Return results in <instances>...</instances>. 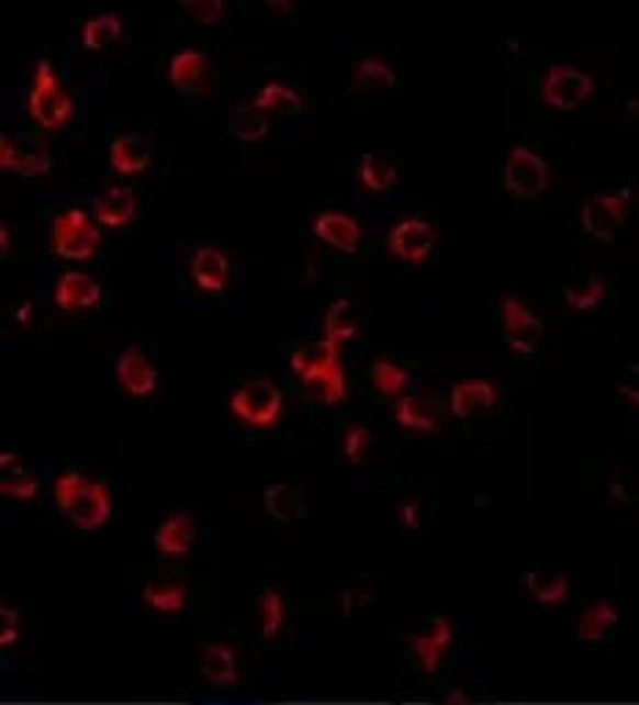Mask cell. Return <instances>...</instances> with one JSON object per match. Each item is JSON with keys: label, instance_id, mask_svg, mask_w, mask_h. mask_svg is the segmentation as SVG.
<instances>
[{"label": "cell", "instance_id": "cell-1", "mask_svg": "<svg viewBox=\"0 0 639 705\" xmlns=\"http://www.w3.org/2000/svg\"><path fill=\"white\" fill-rule=\"evenodd\" d=\"M53 502L64 518L83 533H97L113 515L111 491L105 482L75 469L61 471L53 480Z\"/></svg>", "mask_w": 639, "mask_h": 705}, {"label": "cell", "instance_id": "cell-2", "mask_svg": "<svg viewBox=\"0 0 639 705\" xmlns=\"http://www.w3.org/2000/svg\"><path fill=\"white\" fill-rule=\"evenodd\" d=\"M290 370L298 381L326 405L348 400V376L343 365V347L317 342V345L298 347L290 356Z\"/></svg>", "mask_w": 639, "mask_h": 705}, {"label": "cell", "instance_id": "cell-3", "mask_svg": "<svg viewBox=\"0 0 639 705\" xmlns=\"http://www.w3.org/2000/svg\"><path fill=\"white\" fill-rule=\"evenodd\" d=\"M51 251L67 262H86L100 251V224L94 215L80 208H69L58 213L51 224Z\"/></svg>", "mask_w": 639, "mask_h": 705}, {"label": "cell", "instance_id": "cell-4", "mask_svg": "<svg viewBox=\"0 0 639 705\" xmlns=\"http://www.w3.org/2000/svg\"><path fill=\"white\" fill-rule=\"evenodd\" d=\"M229 414L240 425L268 430L284 414V394L270 378H254L229 394Z\"/></svg>", "mask_w": 639, "mask_h": 705}, {"label": "cell", "instance_id": "cell-5", "mask_svg": "<svg viewBox=\"0 0 639 705\" xmlns=\"http://www.w3.org/2000/svg\"><path fill=\"white\" fill-rule=\"evenodd\" d=\"M72 97L64 91L61 80H58L56 69L47 58L36 61L34 83L29 91V113L42 130H61L72 119Z\"/></svg>", "mask_w": 639, "mask_h": 705}, {"label": "cell", "instance_id": "cell-6", "mask_svg": "<svg viewBox=\"0 0 639 705\" xmlns=\"http://www.w3.org/2000/svg\"><path fill=\"white\" fill-rule=\"evenodd\" d=\"M634 188L598 193L582 208V230L598 243H615L626 224V213L631 210Z\"/></svg>", "mask_w": 639, "mask_h": 705}, {"label": "cell", "instance_id": "cell-7", "mask_svg": "<svg viewBox=\"0 0 639 705\" xmlns=\"http://www.w3.org/2000/svg\"><path fill=\"white\" fill-rule=\"evenodd\" d=\"M502 186L518 199H535L549 188V166L529 146H513L502 166Z\"/></svg>", "mask_w": 639, "mask_h": 705}, {"label": "cell", "instance_id": "cell-8", "mask_svg": "<svg viewBox=\"0 0 639 705\" xmlns=\"http://www.w3.org/2000/svg\"><path fill=\"white\" fill-rule=\"evenodd\" d=\"M540 94L554 111H576L593 94V80L582 69L551 67L540 80Z\"/></svg>", "mask_w": 639, "mask_h": 705}, {"label": "cell", "instance_id": "cell-9", "mask_svg": "<svg viewBox=\"0 0 639 705\" xmlns=\"http://www.w3.org/2000/svg\"><path fill=\"white\" fill-rule=\"evenodd\" d=\"M500 320L505 328L507 345L522 356L535 352L538 342L543 339V320L532 312L524 301L516 295H505L500 301Z\"/></svg>", "mask_w": 639, "mask_h": 705}, {"label": "cell", "instance_id": "cell-10", "mask_svg": "<svg viewBox=\"0 0 639 705\" xmlns=\"http://www.w3.org/2000/svg\"><path fill=\"white\" fill-rule=\"evenodd\" d=\"M389 251L403 262H425L438 243V232L425 219H403L389 230Z\"/></svg>", "mask_w": 639, "mask_h": 705}, {"label": "cell", "instance_id": "cell-11", "mask_svg": "<svg viewBox=\"0 0 639 705\" xmlns=\"http://www.w3.org/2000/svg\"><path fill=\"white\" fill-rule=\"evenodd\" d=\"M197 518L186 510H175L171 515H166L155 529V544L157 557L164 560H182L193 551V544H197Z\"/></svg>", "mask_w": 639, "mask_h": 705}, {"label": "cell", "instance_id": "cell-12", "mask_svg": "<svg viewBox=\"0 0 639 705\" xmlns=\"http://www.w3.org/2000/svg\"><path fill=\"white\" fill-rule=\"evenodd\" d=\"M53 303L67 314L89 312L102 303V284L86 270H67L53 287Z\"/></svg>", "mask_w": 639, "mask_h": 705}, {"label": "cell", "instance_id": "cell-13", "mask_svg": "<svg viewBox=\"0 0 639 705\" xmlns=\"http://www.w3.org/2000/svg\"><path fill=\"white\" fill-rule=\"evenodd\" d=\"M312 232L320 243L339 254H356L361 248V224L343 210H323L314 215Z\"/></svg>", "mask_w": 639, "mask_h": 705}, {"label": "cell", "instance_id": "cell-14", "mask_svg": "<svg viewBox=\"0 0 639 705\" xmlns=\"http://www.w3.org/2000/svg\"><path fill=\"white\" fill-rule=\"evenodd\" d=\"M141 601H144L149 609L160 612V615H177V612L186 609L188 604L186 579L177 577L175 571L149 573L144 588H141Z\"/></svg>", "mask_w": 639, "mask_h": 705}, {"label": "cell", "instance_id": "cell-15", "mask_svg": "<svg viewBox=\"0 0 639 705\" xmlns=\"http://www.w3.org/2000/svg\"><path fill=\"white\" fill-rule=\"evenodd\" d=\"M411 648H414L416 661H419V667L427 672V675L438 672L444 656H447V650L452 648V626H449L447 617L433 615L430 620L414 634Z\"/></svg>", "mask_w": 639, "mask_h": 705}, {"label": "cell", "instance_id": "cell-16", "mask_svg": "<svg viewBox=\"0 0 639 705\" xmlns=\"http://www.w3.org/2000/svg\"><path fill=\"white\" fill-rule=\"evenodd\" d=\"M116 381L130 398H149L157 389L160 372L152 365L149 356L138 347H127L116 359Z\"/></svg>", "mask_w": 639, "mask_h": 705}, {"label": "cell", "instance_id": "cell-17", "mask_svg": "<svg viewBox=\"0 0 639 705\" xmlns=\"http://www.w3.org/2000/svg\"><path fill=\"white\" fill-rule=\"evenodd\" d=\"M111 168L122 177H135V174L149 171L152 160H155V149H152V141L146 135L138 133H127V135H116L111 141Z\"/></svg>", "mask_w": 639, "mask_h": 705}, {"label": "cell", "instance_id": "cell-18", "mask_svg": "<svg viewBox=\"0 0 639 705\" xmlns=\"http://www.w3.org/2000/svg\"><path fill=\"white\" fill-rule=\"evenodd\" d=\"M496 403H500V392L485 378H466V381H458L449 389V411L458 419H469L480 411L494 409Z\"/></svg>", "mask_w": 639, "mask_h": 705}, {"label": "cell", "instance_id": "cell-19", "mask_svg": "<svg viewBox=\"0 0 639 705\" xmlns=\"http://www.w3.org/2000/svg\"><path fill=\"white\" fill-rule=\"evenodd\" d=\"M229 257L218 246H199L191 257L193 284L208 295H221L229 281Z\"/></svg>", "mask_w": 639, "mask_h": 705}, {"label": "cell", "instance_id": "cell-20", "mask_svg": "<svg viewBox=\"0 0 639 705\" xmlns=\"http://www.w3.org/2000/svg\"><path fill=\"white\" fill-rule=\"evenodd\" d=\"M199 672H202V678L210 686H235V683L240 681V659H237V650L232 648L229 642H224V639L208 645L202 653Z\"/></svg>", "mask_w": 639, "mask_h": 705}, {"label": "cell", "instance_id": "cell-21", "mask_svg": "<svg viewBox=\"0 0 639 705\" xmlns=\"http://www.w3.org/2000/svg\"><path fill=\"white\" fill-rule=\"evenodd\" d=\"M94 221L105 230H122L135 219V193L127 186H111L94 199Z\"/></svg>", "mask_w": 639, "mask_h": 705}, {"label": "cell", "instance_id": "cell-22", "mask_svg": "<svg viewBox=\"0 0 639 705\" xmlns=\"http://www.w3.org/2000/svg\"><path fill=\"white\" fill-rule=\"evenodd\" d=\"M208 53L188 47L171 56L169 61V80L180 94H199L204 89V78H208Z\"/></svg>", "mask_w": 639, "mask_h": 705}, {"label": "cell", "instance_id": "cell-23", "mask_svg": "<svg viewBox=\"0 0 639 705\" xmlns=\"http://www.w3.org/2000/svg\"><path fill=\"white\" fill-rule=\"evenodd\" d=\"M262 507L279 524H295L306 515V496L295 482H276L262 491Z\"/></svg>", "mask_w": 639, "mask_h": 705}, {"label": "cell", "instance_id": "cell-24", "mask_svg": "<svg viewBox=\"0 0 639 705\" xmlns=\"http://www.w3.org/2000/svg\"><path fill=\"white\" fill-rule=\"evenodd\" d=\"M617 626V609L609 601H595L587 609L579 615L576 620V637L579 642L587 645H604L612 639V631Z\"/></svg>", "mask_w": 639, "mask_h": 705}, {"label": "cell", "instance_id": "cell-25", "mask_svg": "<svg viewBox=\"0 0 639 705\" xmlns=\"http://www.w3.org/2000/svg\"><path fill=\"white\" fill-rule=\"evenodd\" d=\"M356 177L370 193H386L397 182V166L383 152H367V155H361Z\"/></svg>", "mask_w": 639, "mask_h": 705}, {"label": "cell", "instance_id": "cell-26", "mask_svg": "<svg viewBox=\"0 0 639 705\" xmlns=\"http://www.w3.org/2000/svg\"><path fill=\"white\" fill-rule=\"evenodd\" d=\"M394 416H397L400 427L414 433H436L441 427L436 409L427 400L416 398V394H400L397 405H394Z\"/></svg>", "mask_w": 639, "mask_h": 705}, {"label": "cell", "instance_id": "cell-27", "mask_svg": "<svg viewBox=\"0 0 639 705\" xmlns=\"http://www.w3.org/2000/svg\"><path fill=\"white\" fill-rule=\"evenodd\" d=\"M251 105L262 113L298 116V113L303 111V97L298 94L292 86L281 83V80H268V83L257 91V97H254Z\"/></svg>", "mask_w": 639, "mask_h": 705}, {"label": "cell", "instance_id": "cell-28", "mask_svg": "<svg viewBox=\"0 0 639 705\" xmlns=\"http://www.w3.org/2000/svg\"><path fill=\"white\" fill-rule=\"evenodd\" d=\"M124 34L122 18L116 12H100L94 18H89L80 31V42L86 51H105V47L116 45Z\"/></svg>", "mask_w": 639, "mask_h": 705}, {"label": "cell", "instance_id": "cell-29", "mask_svg": "<svg viewBox=\"0 0 639 705\" xmlns=\"http://www.w3.org/2000/svg\"><path fill=\"white\" fill-rule=\"evenodd\" d=\"M323 328H326L323 342H328V345L343 347L345 342L354 339L356 331H359V320H356L350 301H334L326 312V320H323Z\"/></svg>", "mask_w": 639, "mask_h": 705}, {"label": "cell", "instance_id": "cell-30", "mask_svg": "<svg viewBox=\"0 0 639 705\" xmlns=\"http://www.w3.org/2000/svg\"><path fill=\"white\" fill-rule=\"evenodd\" d=\"M370 378L375 392H381L383 398H400V394H405V389H408L411 383V372L405 370V367H400L397 361L386 359V356L372 361Z\"/></svg>", "mask_w": 639, "mask_h": 705}, {"label": "cell", "instance_id": "cell-31", "mask_svg": "<svg viewBox=\"0 0 639 705\" xmlns=\"http://www.w3.org/2000/svg\"><path fill=\"white\" fill-rule=\"evenodd\" d=\"M270 119L268 113L257 111V108H240V111L232 113L229 122V135L240 144H259V141L268 138Z\"/></svg>", "mask_w": 639, "mask_h": 705}, {"label": "cell", "instance_id": "cell-32", "mask_svg": "<svg viewBox=\"0 0 639 705\" xmlns=\"http://www.w3.org/2000/svg\"><path fill=\"white\" fill-rule=\"evenodd\" d=\"M524 584L540 606H560L571 595V582L565 577H540L538 571H529Z\"/></svg>", "mask_w": 639, "mask_h": 705}, {"label": "cell", "instance_id": "cell-33", "mask_svg": "<svg viewBox=\"0 0 639 705\" xmlns=\"http://www.w3.org/2000/svg\"><path fill=\"white\" fill-rule=\"evenodd\" d=\"M259 615H262L265 639H279L287 623L284 593L276 588H265L262 593H259Z\"/></svg>", "mask_w": 639, "mask_h": 705}, {"label": "cell", "instance_id": "cell-34", "mask_svg": "<svg viewBox=\"0 0 639 705\" xmlns=\"http://www.w3.org/2000/svg\"><path fill=\"white\" fill-rule=\"evenodd\" d=\"M354 78L365 89H394V83H397L394 69L386 61H381V58H361V61H356Z\"/></svg>", "mask_w": 639, "mask_h": 705}, {"label": "cell", "instance_id": "cell-35", "mask_svg": "<svg viewBox=\"0 0 639 705\" xmlns=\"http://www.w3.org/2000/svg\"><path fill=\"white\" fill-rule=\"evenodd\" d=\"M606 298V281L598 276H590L584 284L568 287L565 301L573 312H593L595 306H601V301Z\"/></svg>", "mask_w": 639, "mask_h": 705}, {"label": "cell", "instance_id": "cell-36", "mask_svg": "<svg viewBox=\"0 0 639 705\" xmlns=\"http://www.w3.org/2000/svg\"><path fill=\"white\" fill-rule=\"evenodd\" d=\"M0 493L18 499V502H29V499H34L40 493V480L34 474H23V471H14L12 477L3 474Z\"/></svg>", "mask_w": 639, "mask_h": 705}, {"label": "cell", "instance_id": "cell-37", "mask_svg": "<svg viewBox=\"0 0 639 705\" xmlns=\"http://www.w3.org/2000/svg\"><path fill=\"white\" fill-rule=\"evenodd\" d=\"M180 9L186 14H191L199 25H208V29L210 25H218L226 14V3H221V0H188Z\"/></svg>", "mask_w": 639, "mask_h": 705}, {"label": "cell", "instance_id": "cell-38", "mask_svg": "<svg viewBox=\"0 0 639 705\" xmlns=\"http://www.w3.org/2000/svg\"><path fill=\"white\" fill-rule=\"evenodd\" d=\"M370 441H372V436H370V430H367V427H361V425L350 427V430L345 433V438H343L345 458H348L350 463H361V460L367 458V449H370Z\"/></svg>", "mask_w": 639, "mask_h": 705}, {"label": "cell", "instance_id": "cell-39", "mask_svg": "<svg viewBox=\"0 0 639 705\" xmlns=\"http://www.w3.org/2000/svg\"><path fill=\"white\" fill-rule=\"evenodd\" d=\"M20 626H23L20 612L9 604L0 606V648L9 650L20 642Z\"/></svg>", "mask_w": 639, "mask_h": 705}, {"label": "cell", "instance_id": "cell-40", "mask_svg": "<svg viewBox=\"0 0 639 705\" xmlns=\"http://www.w3.org/2000/svg\"><path fill=\"white\" fill-rule=\"evenodd\" d=\"M23 160L25 152H20L18 144H14L9 135H0V168H3V171H20Z\"/></svg>", "mask_w": 639, "mask_h": 705}, {"label": "cell", "instance_id": "cell-41", "mask_svg": "<svg viewBox=\"0 0 639 705\" xmlns=\"http://www.w3.org/2000/svg\"><path fill=\"white\" fill-rule=\"evenodd\" d=\"M51 168H53V163L45 152H25V160H23V166H20L18 174H23V177H42V174H47Z\"/></svg>", "mask_w": 639, "mask_h": 705}, {"label": "cell", "instance_id": "cell-42", "mask_svg": "<svg viewBox=\"0 0 639 705\" xmlns=\"http://www.w3.org/2000/svg\"><path fill=\"white\" fill-rule=\"evenodd\" d=\"M400 521H403V526H408V529H419L422 526L419 502H405L403 507H400Z\"/></svg>", "mask_w": 639, "mask_h": 705}, {"label": "cell", "instance_id": "cell-43", "mask_svg": "<svg viewBox=\"0 0 639 705\" xmlns=\"http://www.w3.org/2000/svg\"><path fill=\"white\" fill-rule=\"evenodd\" d=\"M9 248H12V235H9V224H0V257H9Z\"/></svg>", "mask_w": 639, "mask_h": 705}]
</instances>
